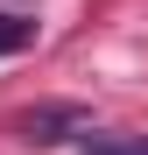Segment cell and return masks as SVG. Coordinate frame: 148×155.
Segmentation results:
<instances>
[{"instance_id":"6da1fadb","label":"cell","mask_w":148,"mask_h":155,"mask_svg":"<svg viewBox=\"0 0 148 155\" xmlns=\"http://www.w3.org/2000/svg\"><path fill=\"white\" fill-rule=\"evenodd\" d=\"M14 134L28 141V148H57V141H71V134H92V113L71 106V99H49V106H28V113L14 120Z\"/></svg>"},{"instance_id":"7a4b0ae2","label":"cell","mask_w":148,"mask_h":155,"mask_svg":"<svg viewBox=\"0 0 148 155\" xmlns=\"http://www.w3.org/2000/svg\"><path fill=\"white\" fill-rule=\"evenodd\" d=\"M21 49H35V21L28 14H0V57H21Z\"/></svg>"},{"instance_id":"3957f363","label":"cell","mask_w":148,"mask_h":155,"mask_svg":"<svg viewBox=\"0 0 148 155\" xmlns=\"http://www.w3.org/2000/svg\"><path fill=\"white\" fill-rule=\"evenodd\" d=\"M85 155H148V141H134V148H120V141H106V148H85Z\"/></svg>"}]
</instances>
